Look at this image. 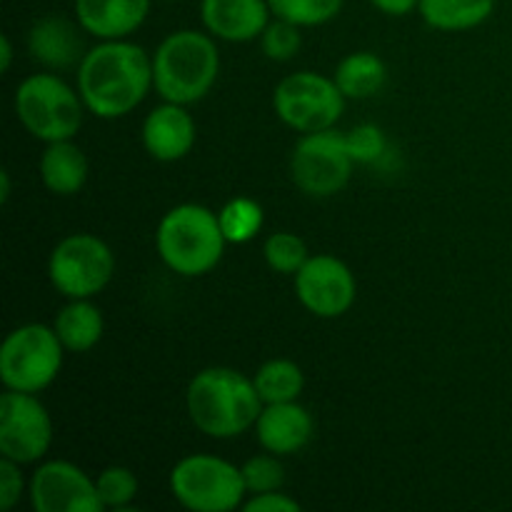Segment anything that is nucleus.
<instances>
[{
  "label": "nucleus",
  "mask_w": 512,
  "mask_h": 512,
  "mask_svg": "<svg viewBox=\"0 0 512 512\" xmlns=\"http://www.w3.org/2000/svg\"><path fill=\"white\" fill-rule=\"evenodd\" d=\"M63 343L53 328L40 323L10 330L0 348V380L5 390L43 393L63 368Z\"/></svg>",
  "instance_id": "7"
},
{
  "label": "nucleus",
  "mask_w": 512,
  "mask_h": 512,
  "mask_svg": "<svg viewBox=\"0 0 512 512\" xmlns=\"http://www.w3.org/2000/svg\"><path fill=\"white\" fill-rule=\"evenodd\" d=\"M420 18L443 33H463L493 15L495 0H420Z\"/></svg>",
  "instance_id": "22"
},
{
  "label": "nucleus",
  "mask_w": 512,
  "mask_h": 512,
  "mask_svg": "<svg viewBox=\"0 0 512 512\" xmlns=\"http://www.w3.org/2000/svg\"><path fill=\"white\" fill-rule=\"evenodd\" d=\"M10 63H13V43H10L8 35H3V40H0V68H3V73H8Z\"/></svg>",
  "instance_id": "34"
},
{
  "label": "nucleus",
  "mask_w": 512,
  "mask_h": 512,
  "mask_svg": "<svg viewBox=\"0 0 512 512\" xmlns=\"http://www.w3.org/2000/svg\"><path fill=\"white\" fill-rule=\"evenodd\" d=\"M300 25L288 23V20H270L268 28L260 35V48L275 63H285V60H293L300 53V45H303V33H300Z\"/></svg>",
  "instance_id": "29"
},
{
  "label": "nucleus",
  "mask_w": 512,
  "mask_h": 512,
  "mask_svg": "<svg viewBox=\"0 0 512 512\" xmlns=\"http://www.w3.org/2000/svg\"><path fill=\"white\" fill-rule=\"evenodd\" d=\"M53 445V420L35 393L5 390L0 398V455L33 465Z\"/></svg>",
  "instance_id": "11"
},
{
  "label": "nucleus",
  "mask_w": 512,
  "mask_h": 512,
  "mask_svg": "<svg viewBox=\"0 0 512 512\" xmlns=\"http://www.w3.org/2000/svg\"><path fill=\"white\" fill-rule=\"evenodd\" d=\"M373 8H378L380 13L393 15V18H400V15H408L413 10H418L420 0H370Z\"/></svg>",
  "instance_id": "33"
},
{
  "label": "nucleus",
  "mask_w": 512,
  "mask_h": 512,
  "mask_svg": "<svg viewBox=\"0 0 512 512\" xmlns=\"http://www.w3.org/2000/svg\"><path fill=\"white\" fill-rule=\"evenodd\" d=\"M240 473H243V483L248 495L273 493V490L283 488L285 483V468L280 463V455L268 453V450L245 460Z\"/></svg>",
  "instance_id": "28"
},
{
  "label": "nucleus",
  "mask_w": 512,
  "mask_h": 512,
  "mask_svg": "<svg viewBox=\"0 0 512 512\" xmlns=\"http://www.w3.org/2000/svg\"><path fill=\"white\" fill-rule=\"evenodd\" d=\"M293 278L300 305L315 318H340L353 308L358 295V283L348 263L328 253L310 255L308 263Z\"/></svg>",
  "instance_id": "12"
},
{
  "label": "nucleus",
  "mask_w": 512,
  "mask_h": 512,
  "mask_svg": "<svg viewBox=\"0 0 512 512\" xmlns=\"http://www.w3.org/2000/svg\"><path fill=\"white\" fill-rule=\"evenodd\" d=\"M345 0H268L270 13L280 20L300 25V28H318L330 23L343 10Z\"/></svg>",
  "instance_id": "25"
},
{
  "label": "nucleus",
  "mask_w": 512,
  "mask_h": 512,
  "mask_svg": "<svg viewBox=\"0 0 512 512\" xmlns=\"http://www.w3.org/2000/svg\"><path fill=\"white\" fill-rule=\"evenodd\" d=\"M153 88V58L143 45L123 40H100L85 50L78 65V93L88 113L115 120L133 113Z\"/></svg>",
  "instance_id": "1"
},
{
  "label": "nucleus",
  "mask_w": 512,
  "mask_h": 512,
  "mask_svg": "<svg viewBox=\"0 0 512 512\" xmlns=\"http://www.w3.org/2000/svg\"><path fill=\"white\" fill-rule=\"evenodd\" d=\"M75 20L100 40H123L145 23L150 0H73Z\"/></svg>",
  "instance_id": "17"
},
{
  "label": "nucleus",
  "mask_w": 512,
  "mask_h": 512,
  "mask_svg": "<svg viewBox=\"0 0 512 512\" xmlns=\"http://www.w3.org/2000/svg\"><path fill=\"white\" fill-rule=\"evenodd\" d=\"M38 170L45 188L60 198L80 193L88 183V158L73 140H58V143L45 145Z\"/></svg>",
  "instance_id": "19"
},
{
  "label": "nucleus",
  "mask_w": 512,
  "mask_h": 512,
  "mask_svg": "<svg viewBox=\"0 0 512 512\" xmlns=\"http://www.w3.org/2000/svg\"><path fill=\"white\" fill-rule=\"evenodd\" d=\"M333 80L348 100H365L383 90L385 80H388V68L380 55L370 53V50H355L340 60Z\"/></svg>",
  "instance_id": "21"
},
{
  "label": "nucleus",
  "mask_w": 512,
  "mask_h": 512,
  "mask_svg": "<svg viewBox=\"0 0 512 512\" xmlns=\"http://www.w3.org/2000/svg\"><path fill=\"white\" fill-rule=\"evenodd\" d=\"M185 405L195 428L215 440H230L255 428L263 400L253 378L233 368H205L190 380Z\"/></svg>",
  "instance_id": "2"
},
{
  "label": "nucleus",
  "mask_w": 512,
  "mask_h": 512,
  "mask_svg": "<svg viewBox=\"0 0 512 512\" xmlns=\"http://www.w3.org/2000/svg\"><path fill=\"white\" fill-rule=\"evenodd\" d=\"M13 105L23 128L45 145L73 140L88 110L78 90L55 73L28 75L15 90Z\"/></svg>",
  "instance_id": "5"
},
{
  "label": "nucleus",
  "mask_w": 512,
  "mask_h": 512,
  "mask_svg": "<svg viewBox=\"0 0 512 512\" xmlns=\"http://www.w3.org/2000/svg\"><path fill=\"white\" fill-rule=\"evenodd\" d=\"M20 468H23V465L13 463V460L8 458L0 460V510L10 512L20 503V495H23L25 488Z\"/></svg>",
  "instance_id": "31"
},
{
  "label": "nucleus",
  "mask_w": 512,
  "mask_h": 512,
  "mask_svg": "<svg viewBox=\"0 0 512 512\" xmlns=\"http://www.w3.org/2000/svg\"><path fill=\"white\" fill-rule=\"evenodd\" d=\"M268 0H200V20L213 38L250 43L270 23Z\"/></svg>",
  "instance_id": "15"
},
{
  "label": "nucleus",
  "mask_w": 512,
  "mask_h": 512,
  "mask_svg": "<svg viewBox=\"0 0 512 512\" xmlns=\"http://www.w3.org/2000/svg\"><path fill=\"white\" fill-rule=\"evenodd\" d=\"M28 498L35 512H100L95 480L68 460H48L33 470Z\"/></svg>",
  "instance_id": "13"
},
{
  "label": "nucleus",
  "mask_w": 512,
  "mask_h": 512,
  "mask_svg": "<svg viewBox=\"0 0 512 512\" xmlns=\"http://www.w3.org/2000/svg\"><path fill=\"white\" fill-rule=\"evenodd\" d=\"M223 228L218 213L198 203L170 208L155 230V250L165 268L183 278H200L223 260Z\"/></svg>",
  "instance_id": "4"
},
{
  "label": "nucleus",
  "mask_w": 512,
  "mask_h": 512,
  "mask_svg": "<svg viewBox=\"0 0 512 512\" xmlns=\"http://www.w3.org/2000/svg\"><path fill=\"white\" fill-rule=\"evenodd\" d=\"M188 105L168 103L153 108L143 123V145L148 155L158 163H178L193 150L195 128L193 115L188 113Z\"/></svg>",
  "instance_id": "14"
},
{
  "label": "nucleus",
  "mask_w": 512,
  "mask_h": 512,
  "mask_svg": "<svg viewBox=\"0 0 512 512\" xmlns=\"http://www.w3.org/2000/svg\"><path fill=\"white\" fill-rule=\"evenodd\" d=\"M255 390L265 405L270 403H293L300 398L305 388V375L295 360L273 358L260 365L253 375Z\"/></svg>",
  "instance_id": "23"
},
{
  "label": "nucleus",
  "mask_w": 512,
  "mask_h": 512,
  "mask_svg": "<svg viewBox=\"0 0 512 512\" xmlns=\"http://www.w3.org/2000/svg\"><path fill=\"white\" fill-rule=\"evenodd\" d=\"M53 330L68 353H88L103 338L105 320L93 298H80L58 310Z\"/></svg>",
  "instance_id": "20"
},
{
  "label": "nucleus",
  "mask_w": 512,
  "mask_h": 512,
  "mask_svg": "<svg viewBox=\"0 0 512 512\" xmlns=\"http://www.w3.org/2000/svg\"><path fill=\"white\" fill-rule=\"evenodd\" d=\"M10 200V173L8 170H3L0 173V203H8Z\"/></svg>",
  "instance_id": "35"
},
{
  "label": "nucleus",
  "mask_w": 512,
  "mask_h": 512,
  "mask_svg": "<svg viewBox=\"0 0 512 512\" xmlns=\"http://www.w3.org/2000/svg\"><path fill=\"white\" fill-rule=\"evenodd\" d=\"M218 75L220 53L210 33L175 30L153 53V88L168 103H198L213 90Z\"/></svg>",
  "instance_id": "3"
},
{
  "label": "nucleus",
  "mask_w": 512,
  "mask_h": 512,
  "mask_svg": "<svg viewBox=\"0 0 512 512\" xmlns=\"http://www.w3.org/2000/svg\"><path fill=\"white\" fill-rule=\"evenodd\" d=\"M220 228L228 243L240 245L250 243L255 235L260 233L265 223L263 205L253 198H233L223 205V210L218 213Z\"/></svg>",
  "instance_id": "24"
},
{
  "label": "nucleus",
  "mask_w": 512,
  "mask_h": 512,
  "mask_svg": "<svg viewBox=\"0 0 512 512\" xmlns=\"http://www.w3.org/2000/svg\"><path fill=\"white\" fill-rule=\"evenodd\" d=\"M345 95L333 78L300 70L290 73L275 85L273 110L288 128L298 133H318L333 128L345 110Z\"/></svg>",
  "instance_id": "9"
},
{
  "label": "nucleus",
  "mask_w": 512,
  "mask_h": 512,
  "mask_svg": "<svg viewBox=\"0 0 512 512\" xmlns=\"http://www.w3.org/2000/svg\"><path fill=\"white\" fill-rule=\"evenodd\" d=\"M353 165L355 160L345 143V135L333 128L303 133L290 155L293 183L310 198L338 195L350 183Z\"/></svg>",
  "instance_id": "10"
},
{
  "label": "nucleus",
  "mask_w": 512,
  "mask_h": 512,
  "mask_svg": "<svg viewBox=\"0 0 512 512\" xmlns=\"http://www.w3.org/2000/svg\"><path fill=\"white\" fill-rule=\"evenodd\" d=\"M255 438L260 448L268 453L288 458L300 453L313 438V415L293 400V403H270L263 405L258 420H255Z\"/></svg>",
  "instance_id": "16"
},
{
  "label": "nucleus",
  "mask_w": 512,
  "mask_h": 512,
  "mask_svg": "<svg viewBox=\"0 0 512 512\" xmlns=\"http://www.w3.org/2000/svg\"><path fill=\"white\" fill-rule=\"evenodd\" d=\"M115 275V255L93 233L65 235L48 258V278L68 300L95 298Z\"/></svg>",
  "instance_id": "8"
},
{
  "label": "nucleus",
  "mask_w": 512,
  "mask_h": 512,
  "mask_svg": "<svg viewBox=\"0 0 512 512\" xmlns=\"http://www.w3.org/2000/svg\"><path fill=\"white\" fill-rule=\"evenodd\" d=\"M170 493L193 512H230L243 508L245 490L238 465L218 455H185L170 470Z\"/></svg>",
  "instance_id": "6"
},
{
  "label": "nucleus",
  "mask_w": 512,
  "mask_h": 512,
  "mask_svg": "<svg viewBox=\"0 0 512 512\" xmlns=\"http://www.w3.org/2000/svg\"><path fill=\"white\" fill-rule=\"evenodd\" d=\"M243 510L248 512H298L300 503L298 500L288 498L280 490H273V493H260L250 495V500H245Z\"/></svg>",
  "instance_id": "32"
},
{
  "label": "nucleus",
  "mask_w": 512,
  "mask_h": 512,
  "mask_svg": "<svg viewBox=\"0 0 512 512\" xmlns=\"http://www.w3.org/2000/svg\"><path fill=\"white\" fill-rule=\"evenodd\" d=\"M138 478L130 468L123 465H110L103 473L95 478V490H98V498L103 503V510H125L130 508V503L138 495Z\"/></svg>",
  "instance_id": "27"
},
{
  "label": "nucleus",
  "mask_w": 512,
  "mask_h": 512,
  "mask_svg": "<svg viewBox=\"0 0 512 512\" xmlns=\"http://www.w3.org/2000/svg\"><path fill=\"white\" fill-rule=\"evenodd\" d=\"M263 258L270 270L280 275H295L305 263H308V245L300 235L280 230L273 233L263 245Z\"/></svg>",
  "instance_id": "26"
},
{
  "label": "nucleus",
  "mask_w": 512,
  "mask_h": 512,
  "mask_svg": "<svg viewBox=\"0 0 512 512\" xmlns=\"http://www.w3.org/2000/svg\"><path fill=\"white\" fill-rule=\"evenodd\" d=\"M345 143H348L350 155H353L355 163H378L385 153V135L378 125L373 123H363V125H355L353 130L345 133Z\"/></svg>",
  "instance_id": "30"
},
{
  "label": "nucleus",
  "mask_w": 512,
  "mask_h": 512,
  "mask_svg": "<svg viewBox=\"0 0 512 512\" xmlns=\"http://www.w3.org/2000/svg\"><path fill=\"white\" fill-rule=\"evenodd\" d=\"M83 30V28H80ZM70 20L60 15H45L28 30V50L35 63L50 70H65L83 60V38Z\"/></svg>",
  "instance_id": "18"
}]
</instances>
